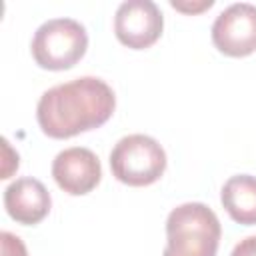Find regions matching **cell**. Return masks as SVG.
I'll return each mask as SVG.
<instances>
[{"mask_svg":"<svg viewBox=\"0 0 256 256\" xmlns=\"http://www.w3.org/2000/svg\"><path fill=\"white\" fill-rule=\"evenodd\" d=\"M114 108V90L96 76H82L48 88L38 100L36 120L46 136L64 140L100 128Z\"/></svg>","mask_w":256,"mask_h":256,"instance_id":"6da1fadb","label":"cell"},{"mask_svg":"<svg viewBox=\"0 0 256 256\" xmlns=\"http://www.w3.org/2000/svg\"><path fill=\"white\" fill-rule=\"evenodd\" d=\"M218 216L202 202L176 206L166 218V248L162 256H216L220 244Z\"/></svg>","mask_w":256,"mask_h":256,"instance_id":"7a4b0ae2","label":"cell"},{"mask_svg":"<svg viewBox=\"0 0 256 256\" xmlns=\"http://www.w3.org/2000/svg\"><path fill=\"white\" fill-rule=\"evenodd\" d=\"M88 48L86 28L74 18H52L38 26L30 50L44 70H68L76 66Z\"/></svg>","mask_w":256,"mask_h":256,"instance_id":"3957f363","label":"cell"},{"mask_svg":"<svg viewBox=\"0 0 256 256\" xmlns=\"http://www.w3.org/2000/svg\"><path fill=\"white\" fill-rule=\"evenodd\" d=\"M164 28V16L152 0L122 2L114 16V34L120 44L132 50L152 46Z\"/></svg>","mask_w":256,"mask_h":256,"instance_id":"8992f818","label":"cell"},{"mask_svg":"<svg viewBox=\"0 0 256 256\" xmlns=\"http://www.w3.org/2000/svg\"><path fill=\"white\" fill-rule=\"evenodd\" d=\"M220 202L234 222L256 224V176L236 174L228 178L220 190Z\"/></svg>","mask_w":256,"mask_h":256,"instance_id":"9c48e42d","label":"cell"},{"mask_svg":"<svg viewBox=\"0 0 256 256\" xmlns=\"http://www.w3.org/2000/svg\"><path fill=\"white\" fill-rule=\"evenodd\" d=\"M214 46L232 58L256 52V6L248 2L230 4L212 24Z\"/></svg>","mask_w":256,"mask_h":256,"instance_id":"5b68a950","label":"cell"},{"mask_svg":"<svg viewBox=\"0 0 256 256\" xmlns=\"http://www.w3.org/2000/svg\"><path fill=\"white\" fill-rule=\"evenodd\" d=\"M52 178L66 194L82 196L98 186L102 178V166L92 150L72 146L56 154L52 162Z\"/></svg>","mask_w":256,"mask_h":256,"instance_id":"52a82bcc","label":"cell"},{"mask_svg":"<svg viewBox=\"0 0 256 256\" xmlns=\"http://www.w3.org/2000/svg\"><path fill=\"white\" fill-rule=\"evenodd\" d=\"M112 176L126 186H148L166 170V152L158 140L146 134L120 138L110 152Z\"/></svg>","mask_w":256,"mask_h":256,"instance_id":"277c9868","label":"cell"},{"mask_svg":"<svg viewBox=\"0 0 256 256\" xmlns=\"http://www.w3.org/2000/svg\"><path fill=\"white\" fill-rule=\"evenodd\" d=\"M230 256H256V236H248L240 240L230 252Z\"/></svg>","mask_w":256,"mask_h":256,"instance_id":"7c38bea8","label":"cell"},{"mask_svg":"<svg viewBox=\"0 0 256 256\" xmlns=\"http://www.w3.org/2000/svg\"><path fill=\"white\" fill-rule=\"evenodd\" d=\"M50 206H52L50 192L40 180L32 176L18 178L12 184H8V188L4 190V208L8 216L18 224L32 226L42 222L48 216Z\"/></svg>","mask_w":256,"mask_h":256,"instance_id":"ba28073f","label":"cell"},{"mask_svg":"<svg viewBox=\"0 0 256 256\" xmlns=\"http://www.w3.org/2000/svg\"><path fill=\"white\" fill-rule=\"evenodd\" d=\"M0 240H2V256H28L24 242L16 234L4 230L0 234Z\"/></svg>","mask_w":256,"mask_h":256,"instance_id":"30bf717a","label":"cell"},{"mask_svg":"<svg viewBox=\"0 0 256 256\" xmlns=\"http://www.w3.org/2000/svg\"><path fill=\"white\" fill-rule=\"evenodd\" d=\"M214 0H202V2H182V0H170V6L180 10V12H186V14H196V12H202L206 8H212Z\"/></svg>","mask_w":256,"mask_h":256,"instance_id":"8fae6325","label":"cell"}]
</instances>
